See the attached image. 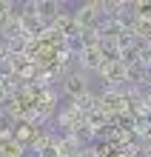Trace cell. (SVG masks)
<instances>
[{"label":"cell","mask_w":151,"mask_h":157,"mask_svg":"<svg viewBox=\"0 0 151 157\" xmlns=\"http://www.w3.org/2000/svg\"><path fill=\"white\" fill-rule=\"evenodd\" d=\"M71 17H74V23L80 26V32L97 29L100 20H103V0H89V3H80V6L71 12Z\"/></svg>","instance_id":"6da1fadb"},{"label":"cell","mask_w":151,"mask_h":157,"mask_svg":"<svg viewBox=\"0 0 151 157\" xmlns=\"http://www.w3.org/2000/svg\"><path fill=\"white\" fill-rule=\"evenodd\" d=\"M9 12H12V0H0V26L9 20Z\"/></svg>","instance_id":"52a82bcc"},{"label":"cell","mask_w":151,"mask_h":157,"mask_svg":"<svg viewBox=\"0 0 151 157\" xmlns=\"http://www.w3.org/2000/svg\"><path fill=\"white\" fill-rule=\"evenodd\" d=\"M60 86H63V94L69 97V100H77L83 94H89V75H83V71H71V75H66L60 80Z\"/></svg>","instance_id":"7a4b0ae2"},{"label":"cell","mask_w":151,"mask_h":157,"mask_svg":"<svg viewBox=\"0 0 151 157\" xmlns=\"http://www.w3.org/2000/svg\"><path fill=\"white\" fill-rule=\"evenodd\" d=\"M80 157H100V151H97V146H83V151H80Z\"/></svg>","instance_id":"ba28073f"},{"label":"cell","mask_w":151,"mask_h":157,"mask_svg":"<svg viewBox=\"0 0 151 157\" xmlns=\"http://www.w3.org/2000/svg\"><path fill=\"white\" fill-rule=\"evenodd\" d=\"M134 20L151 26V0H134Z\"/></svg>","instance_id":"277c9868"},{"label":"cell","mask_w":151,"mask_h":157,"mask_svg":"<svg viewBox=\"0 0 151 157\" xmlns=\"http://www.w3.org/2000/svg\"><path fill=\"white\" fill-rule=\"evenodd\" d=\"M3 57H9V43L0 37V60H3Z\"/></svg>","instance_id":"30bf717a"},{"label":"cell","mask_w":151,"mask_h":157,"mask_svg":"<svg viewBox=\"0 0 151 157\" xmlns=\"http://www.w3.org/2000/svg\"><path fill=\"white\" fill-rule=\"evenodd\" d=\"M140 157H151V137L140 143Z\"/></svg>","instance_id":"9c48e42d"},{"label":"cell","mask_w":151,"mask_h":157,"mask_svg":"<svg viewBox=\"0 0 151 157\" xmlns=\"http://www.w3.org/2000/svg\"><path fill=\"white\" fill-rule=\"evenodd\" d=\"M54 146H57V154L60 157H80V151H83V146L74 140V137H57Z\"/></svg>","instance_id":"3957f363"},{"label":"cell","mask_w":151,"mask_h":157,"mask_svg":"<svg viewBox=\"0 0 151 157\" xmlns=\"http://www.w3.org/2000/svg\"><path fill=\"white\" fill-rule=\"evenodd\" d=\"M12 77H17L14 60L12 57H3V60H0V80H12Z\"/></svg>","instance_id":"5b68a950"},{"label":"cell","mask_w":151,"mask_h":157,"mask_svg":"<svg viewBox=\"0 0 151 157\" xmlns=\"http://www.w3.org/2000/svg\"><path fill=\"white\" fill-rule=\"evenodd\" d=\"M54 140H57V134L51 137V143H46L43 149H37L34 157H60V154H57V146H54Z\"/></svg>","instance_id":"8992f818"}]
</instances>
